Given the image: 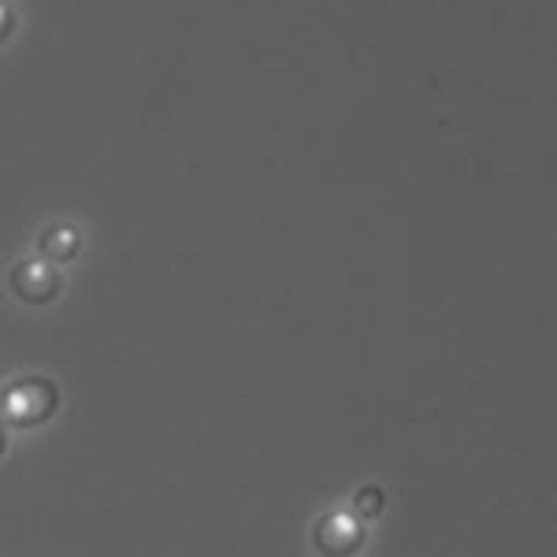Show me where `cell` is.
Masks as SVG:
<instances>
[{"label":"cell","instance_id":"4","mask_svg":"<svg viewBox=\"0 0 557 557\" xmlns=\"http://www.w3.org/2000/svg\"><path fill=\"white\" fill-rule=\"evenodd\" d=\"M8 34H12V12H8V8H0V41H4Z\"/></svg>","mask_w":557,"mask_h":557},{"label":"cell","instance_id":"5","mask_svg":"<svg viewBox=\"0 0 557 557\" xmlns=\"http://www.w3.org/2000/svg\"><path fill=\"white\" fill-rule=\"evenodd\" d=\"M4 446H8V438H4V420H0V457H4Z\"/></svg>","mask_w":557,"mask_h":557},{"label":"cell","instance_id":"3","mask_svg":"<svg viewBox=\"0 0 557 557\" xmlns=\"http://www.w3.org/2000/svg\"><path fill=\"white\" fill-rule=\"evenodd\" d=\"M41 253L52 260V264H64V260H71L78 253V235L71 227H49L41 235Z\"/></svg>","mask_w":557,"mask_h":557},{"label":"cell","instance_id":"2","mask_svg":"<svg viewBox=\"0 0 557 557\" xmlns=\"http://www.w3.org/2000/svg\"><path fill=\"white\" fill-rule=\"evenodd\" d=\"M60 286H64V275L41 260H23L12 272V290L30 305H49L60 294Z\"/></svg>","mask_w":557,"mask_h":557},{"label":"cell","instance_id":"1","mask_svg":"<svg viewBox=\"0 0 557 557\" xmlns=\"http://www.w3.org/2000/svg\"><path fill=\"white\" fill-rule=\"evenodd\" d=\"M57 401H60L57 386H52V380H45V375H23V380H15L0 394V409H4V420L12 428L45 424L52 417V409H57Z\"/></svg>","mask_w":557,"mask_h":557}]
</instances>
